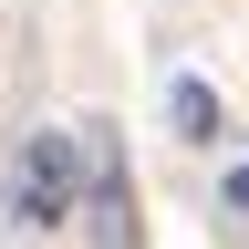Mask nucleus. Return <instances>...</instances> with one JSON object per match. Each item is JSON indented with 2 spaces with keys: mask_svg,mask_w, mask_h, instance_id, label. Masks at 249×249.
Segmentation results:
<instances>
[{
  "mask_svg": "<svg viewBox=\"0 0 249 249\" xmlns=\"http://www.w3.org/2000/svg\"><path fill=\"white\" fill-rule=\"evenodd\" d=\"M229 208H239V218H249V166H229Z\"/></svg>",
  "mask_w": 249,
  "mask_h": 249,
  "instance_id": "4",
  "label": "nucleus"
},
{
  "mask_svg": "<svg viewBox=\"0 0 249 249\" xmlns=\"http://www.w3.org/2000/svg\"><path fill=\"white\" fill-rule=\"evenodd\" d=\"M73 197H83V135H73V124L21 135L11 177H0V218L42 239V229H73Z\"/></svg>",
  "mask_w": 249,
  "mask_h": 249,
  "instance_id": "1",
  "label": "nucleus"
},
{
  "mask_svg": "<svg viewBox=\"0 0 249 249\" xmlns=\"http://www.w3.org/2000/svg\"><path fill=\"white\" fill-rule=\"evenodd\" d=\"M166 114H177V135H197V145L218 135V93H208L197 73H177V83H166Z\"/></svg>",
  "mask_w": 249,
  "mask_h": 249,
  "instance_id": "3",
  "label": "nucleus"
},
{
  "mask_svg": "<svg viewBox=\"0 0 249 249\" xmlns=\"http://www.w3.org/2000/svg\"><path fill=\"white\" fill-rule=\"evenodd\" d=\"M73 229L83 239H135V187H124V156H114V124H83V197H73Z\"/></svg>",
  "mask_w": 249,
  "mask_h": 249,
  "instance_id": "2",
  "label": "nucleus"
}]
</instances>
